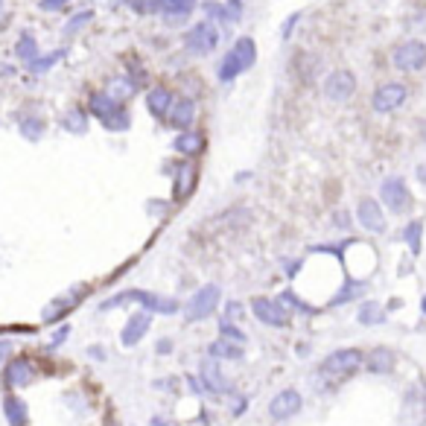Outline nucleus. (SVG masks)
<instances>
[{"label":"nucleus","mask_w":426,"mask_h":426,"mask_svg":"<svg viewBox=\"0 0 426 426\" xmlns=\"http://www.w3.org/2000/svg\"><path fill=\"white\" fill-rule=\"evenodd\" d=\"M239 73H242V65H239L237 53H234V50H231V53H225V58L219 62V79H222V82H234Z\"/></svg>","instance_id":"nucleus-31"},{"label":"nucleus","mask_w":426,"mask_h":426,"mask_svg":"<svg viewBox=\"0 0 426 426\" xmlns=\"http://www.w3.org/2000/svg\"><path fill=\"white\" fill-rule=\"evenodd\" d=\"M251 313L257 321H263L266 327H286L289 324V313L281 301H271V298H254L251 301Z\"/></svg>","instance_id":"nucleus-9"},{"label":"nucleus","mask_w":426,"mask_h":426,"mask_svg":"<svg viewBox=\"0 0 426 426\" xmlns=\"http://www.w3.org/2000/svg\"><path fill=\"white\" fill-rule=\"evenodd\" d=\"M207 353H210L213 359H242V345L228 342V339H222V336H219L217 342H210Z\"/></svg>","instance_id":"nucleus-22"},{"label":"nucleus","mask_w":426,"mask_h":426,"mask_svg":"<svg viewBox=\"0 0 426 426\" xmlns=\"http://www.w3.org/2000/svg\"><path fill=\"white\" fill-rule=\"evenodd\" d=\"M356 90V76L350 71H333L327 79H324V97L333 100V103H345L353 97Z\"/></svg>","instance_id":"nucleus-10"},{"label":"nucleus","mask_w":426,"mask_h":426,"mask_svg":"<svg viewBox=\"0 0 426 426\" xmlns=\"http://www.w3.org/2000/svg\"><path fill=\"white\" fill-rule=\"evenodd\" d=\"M155 348H158V353H161V356H167V353H172V342H170V339H161V342H158Z\"/></svg>","instance_id":"nucleus-42"},{"label":"nucleus","mask_w":426,"mask_h":426,"mask_svg":"<svg viewBox=\"0 0 426 426\" xmlns=\"http://www.w3.org/2000/svg\"><path fill=\"white\" fill-rule=\"evenodd\" d=\"M196 123V103L193 100H178V103H172V108H170V126H175V129H190Z\"/></svg>","instance_id":"nucleus-17"},{"label":"nucleus","mask_w":426,"mask_h":426,"mask_svg":"<svg viewBox=\"0 0 426 426\" xmlns=\"http://www.w3.org/2000/svg\"><path fill=\"white\" fill-rule=\"evenodd\" d=\"M9 350H12V345H9L6 339H0V362H4V359L9 356Z\"/></svg>","instance_id":"nucleus-43"},{"label":"nucleus","mask_w":426,"mask_h":426,"mask_svg":"<svg viewBox=\"0 0 426 426\" xmlns=\"http://www.w3.org/2000/svg\"><path fill=\"white\" fill-rule=\"evenodd\" d=\"M149 426H175V423H172V420H167V417H158V415H155V417L149 420Z\"/></svg>","instance_id":"nucleus-44"},{"label":"nucleus","mask_w":426,"mask_h":426,"mask_svg":"<svg viewBox=\"0 0 426 426\" xmlns=\"http://www.w3.org/2000/svg\"><path fill=\"white\" fill-rule=\"evenodd\" d=\"M0 6H4V0H0Z\"/></svg>","instance_id":"nucleus-48"},{"label":"nucleus","mask_w":426,"mask_h":426,"mask_svg":"<svg viewBox=\"0 0 426 426\" xmlns=\"http://www.w3.org/2000/svg\"><path fill=\"white\" fill-rule=\"evenodd\" d=\"M196 187V167L193 164H181L175 170V199H187Z\"/></svg>","instance_id":"nucleus-19"},{"label":"nucleus","mask_w":426,"mask_h":426,"mask_svg":"<svg viewBox=\"0 0 426 426\" xmlns=\"http://www.w3.org/2000/svg\"><path fill=\"white\" fill-rule=\"evenodd\" d=\"M90 21H94V12H79V15H73L71 21H68V26H65V33H79V29L85 26V24H90Z\"/></svg>","instance_id":"nucleus-37"},{"label":"nucleus","mask_w":426,"mask_h":426,"mask_svg":"<svg viewBox=\"0 0 426 426\" xmlns=\"http://www.w3.org/2000/svg\"><path fill=\"white\" fill-rule=\"evenodd\" d=\"M420 234H423V222L420 219H412L403 228V239H406V246L412 249V254H420Z\"/></svg>","instance_id":"nucleus-33"},{"label":"nucleus","mask_w":426,"mask_h":426,"mask_svg":"<svg viewBox=\"0 0 426 426\" xmlns=\"http://www.w3.org/2000/svg\"><path fill=\"white\" fill-rule=\"evenodd\" d=\"M161 4L170 15H187L196 6V0H161Z\"/></svg>","instance_id":"nucleus-35"},{"label":"nucleus","mask_w":426,"mask_h":426,"mask_svg":"<svg viewBox=\"0 0 426 426\" xmlns=\"http://www.w3.org/2000/svg\"><path fill=\"white\" fill-rule=\"evenodd\" d=\"M202 143H204V140H202L199 132H187V129H185V132L175 137L172 146H175V152H181V155H196V152L202 149Z\"/></svg>","instance_id":"nucleus-26"},{"label":"nucleus","mask_w":426,"mask_h":426,"mask_svg":"<svg viewBox=\"0 0 426 426\" xmlns=\"http://www.w3.org/2000/svg\"><path fill=\"white\" fill-rule=\"evenodd\" d=\"M129 301H137L143 303V310L149 313H161V316H175L181 310V303L175 298H164V295H155V292H143V289H129V292H120L108 301L100 303V310H114V307H123Z\"/></svg>","instance_id":"nucleus-1"},{"label":"nucleus","mask_w":426,"mask_h":426,"mask_svg":"<svg viewBox=\"0 0 426 426\" xmlns=\"http://www.w3.org/2000/svg\"><path fill=\"white\" fill-rule=\"evenodd\" d=\"M420 310H423V316H426V295H423V301H420Z\"/></svg>","instance_id":"nucleus-47"},{"label":"nucleus","mask_w":426,"mask_h":426,"mask_svg":"<svg viewBox=\"0 0 426 426\" xmlns=\"http://www.w3.org/2000/svg\"><path fill=\"white\" fill-rule=\"evenodd\" d=\"M202 383H204V388L213 391V394H231V391H234V383L222 374L219 359H213V356H207V359L202 362Z\"/></svg>","instance_id":"nucleus-13"},{"label":"nucleus","mask_w":426,"mask_h":426,"mask_svg":"<svg viewBox=\"0 0 426 426\" xmlns=\"http://www.w3.org/2000/svg\"><path fill=\"white\" fill-rule=\"evenodd\" d=\"M380 196H383V204L391 210V213H406L412 207V193L406 187V181L391 175L380 185Z\"/></svg>","instance_id":"nucleus-6"},{"label":"nucleus","mask_w":426,"mask_h":426,"mask_svg":"<svg viewBox=\"0 0 426 426\" xmlns=\"http://www.w3.org/2000/svg\"><path fill=\"white\" fill-rule=\"evenodd\" d=\"M295 24H298V12H295V15H292V18L284 24V33H281L284 38H289V36H292V26H295Z\"/></svg>","instance_id":"nucleus-40"},{"label":"nucleus","mask_w":426,"mask_h":426,"mask_svg":"<svg viewBox=\"0 0 426 426\" xmlns=\"http://www.w3.org/2000/svg\"><path fill=\"white\" fill-rule=\"evenodd\" d=\"M356 219H359V225L362 228H368L371 234H385V217H383V207H380V202L377 199H359V204H356Z\"/></svg>","instance_id":"nucleus-12"},{"label":"nucleus","mask_w":426,"mask_h":426,"mask_svg":"<svg viewBox=\"0 0 426 426\" xmlns=\"http://www.w3.org/2000/svg\"><path fill=\"white\" fill-rule=\"evenodd\" d=\"M149 327H152V313H149V310L135 313V316L126 321L123 333H120V342H123V348H135V345L146 336V333H149Z\"/></svg>","instance_id":"nucleus-14"},{"label":"nucleus","mask_w":426,"mask_h":426,"mask_svg":"<svg viewBox=\"0 0 426 426\" xmlns=\"http://www.w3.org/2000/svg\"><path fill=\"white\" fill-rule=\"evenodd\" d=\"M356 318H359V324H365V327H374V324H383V321H385V310L380 307V303H374V301H365L362 307H359V313H356Z\"/></svg>","instance_id":"nucleus-25"},{"label":"nucleus","mask_w":426,"mask_h":426,"mask_svg":"<svg viewBox=\"0 0 426 426\" xmlns=\"http://www.w3.org/2000/svg\"><path fill=\"white\" fill-rule=\"evenodd\" d=\"M239 316H242V303L231 301L228 307H225V321H234V318H239Z\"/></svg>","instance_id":"nucleus-39"},{"label":"nucleus","mask_w":426,"mask_h":426,"mask_svg":"<svg viewBox=\"0 0 426 426\" xmlns=\"http://www.w3.org/2000/svg\"><path fill=\"white\" fill-rule=\"evenodd\" d=\"M219 336L222 339H228V342H237V345H246V333H242V330H237L231 321H219Z\"/></svg>","instance_id":"nucleus-34"},{"label":"nucleus","mask_w":426,"mask_h":426,"mask_svg":"<svg viewBox=\"0 0 426 426\" xmlns=\"http://www.w3.org/2000/svg\"><path fill=\"white\" fill-rule=\"evenodd\" d=\"M362 362H365L362 350H356V348H342V350H333V353L321 362V374H324V377H350V374H356V371L362 368Z\"/></svg>","instance_id":"nucleus-4"},{"label":"nucleus","mask_w":426,"mask_h":426,"mask_svg":"<svg viewBox=\"0 0 426 426\" xmlns=\"http://www.w3.org/2000/svg\"><path fill=\"white\" fill-rule=\"evenodd\" d=\"M90 114H94L108 132H126L129 129V111L123 108V103L111 100L105 90L90 97Z\"/></svg>","instance_id":"nucleus-2"},{"label":"nucleus","mask_w":426,"mask_h":426,"mask_svg":"<svg viewBox=\"0 0 426 426\" xmlns=\"http://www.w3.org/2000/svg\"><path fill=\"white\" fill-rule=\"evenodd\" d=\"M362 365H365V368H368L371 374L383 377V374H391V371H394V365H398V356H394L391 348H377V350H371L368 356H365Z\"/></svg>","instance_id":"nucleus-15"},{"label":"nucleus","mask_w":426,"mask_h":426,"mask_svg":"<svg viewBox=\"0 0 426 426\" xmlns=\"http://www.w3.org/2000/svg\"><path fill=\"white\" fill-rule=\"evenodd\" d=\"M62 129L71 132V135H85L88 132V114L82 108H71L65 117H62Z\"/></svg>","instance_id":"nucleus-27"},{"label":"nucleus","mask_w":426,"mask_h":426,"mask_svg":"<svg viewBox=\"0 0 426 426\" xmlns=\"http://www.w3.org/2000/svg\"><path fill=\"white\" fill-rule=\"evenodd\" d=\"M185 44H187L190 53H196V56H207V53L217 50V44H219V33L213 29L210 21H199V24L190 29V33L185 36Z\"/></svg>","instance_id":"nucleus-8"},{"label":"nucleus","mask_w":426,"mask_h":426,"mask_svg":"<svg viewBox=\"0 0 426 426\" xmlns=\"http://www.w3.org/2000/svg\"><path fill=\"white\" fill-rule=\"evenodd\" d=\"M391 62H394V68L403 71V73L423 71V65H426V44H423V41H417V38L403 41L398 50L391 53Z\"/></svg>","instance_id":"nucleus-5"},{"label":"nucleus","mask_w":426,"mask_h":426,"mask_svg":"<svg viewBox=\"0 0 426 426\" xmlns=\"http://www.w3.org/2000/svg\"><path fill=\"white\" fill-rule=\"evenodd\" d=\"M18 132H21V137H26V140H41L44 137V132H47V123L41 117H36V114H29V117H21V123H18Z\"/></svg>","instance_id":"nucleus-20"},{"label":"nucleus","mask_w":426,"mask_h":426,"mask_svg":"<svg viewBox=\"0 0 426 426\" xmlns=\"http://www.w3.org/2000/svg\"><path fill=\"white\" fill-rule=\"evenodd\" d=\"M278 301L284 303V307H295L298 313H307V316L313 313V307H310V303H303V301H301V298H298L295 292H284V295H281Z\"/></svg>","instance_id":"nucleus-36"},{"label":"nucleus","mask_w":426,"mask_h":426,"mask_svg":"<svg viewBox=\"0 0 426 426\" xmlns=\"http://www.w3.org/2000/svg\"><path fill=\"white\" fill-rule=\"evenodd\" d=\"M65 58V50H53V53H47V56H36L33 62H29V71H33L36 76H41V73H47L53 65H58Z\"/></svg>","instance_id":"nucleus-29"},{"label":"nucleus","mask_w":426,"mask_h":426,"mask_svg":"<svg viewBox=\"0 0 426 426\" xmlns=\"http://www.w3.org/2000/svg\"><path fill=\"white\" fill-rule=\"evenodd\" d=\"M301 394L295 391V388H284V391H278L275 398H271V403H269V415H271V420H289V417H295L298 412H301Z\"/></svg>","instance_id":"nucleus-11"},{"label":"nucleus","mask_w":426,"mask_h":426,"mask_svg":"<svg viewBox=\"0 0 426 426\" xmlns=\"http://www.w3.org/2000/svg\"><path fill=\"white\" fill-rule=\"evenodd\" d=\"M68 333H71V327H62V330H58L56 336H53V348H56V345H62V342L68 339Z\"/></svg>","instance_id":"nucleus-41"},{"label":"nucleus","mask_w":426,"mask_h":426,"mask_svg":"<svg viewBox=\"0 0 426 426\" xmlns=\"http://www.w3.org/2000/svg\"><path fill=\"white\" fill-rule=\"evenodd\" d=\"M187 385H190V391H196V394H202V385L193 380V377H187Z\"/></svg>","instance_id":"nucleus-45"},{"label":"nucleus","mask_w":426,"mask_h":426,"mask_svg":"<svg viewBox=\"0 0 426 426\" xmlns=\"http://www.w3.org/2000/svg\"><path fill=\"white\" fill-rule=\"evenodd\" d=\"M90 353H94V359H105V348H90Z\"/></svg>","instance_id":"nucleus-46"},{"label":"nucleus","mask_w":426,"mask_h":426,"mask_svg":"<svg viewBox=\"0 0 426 426\" xmlns=\"http://www.w3.org/2000/svg\"><path fill=\"white\" fill-rule=\"evenodd\" d=\"M368 292V284H362V281H345V286L333 295V307H339V303H348V301H356L359 295Z\"/></svg>","instance_id":"nucleus-24"},{"label":"nucleus","mask_w":426,"mask_h":426,"mask_svg":"<svg viewBox=\"0 0 426 426\" xmlns=\"http://www.w3.org/2000/svg\"><path fill=\"white\" fill-rule=\"evenodd\" d=\"M406 100H409L406 85H400V82H385V85H380V88L374 90L371 108H374L377 114H388V111H398Z\"/></svg>","instance_id":"nucleus-7"},{"label":"nucleus","mask_w":426,"mask_h":426,"mask_svg":"<svg viewBox=\"0 0 426 426\" xmlns=\"http://www.w3.org/2000/svg\"><path fill=\"white\" fill-rule=\"evenodd\" d=\"M76 295H79V292H73V295H65V298H58V301H53L50 307H47L44 313H41V318H44V321H56L58 316H65V313H68V310L73 307V301H76Z\"/></svg>","instance_id":"nucleus-30"},{"label":"nucleus","mask_w":426,"mask_h":426,"mask_svg":"<svg viewBox=\"0 0 426 426\" xmlns=\"http://www.w3.org/2000/svg\"><path fill=\"white\" fill-rule=\"evenodd\" d=\"M234 53H237V58H239L242 71H249V68L257 62V47H254V41H251L249 36L237 38V44H234Z\"/></svg>","instance_id":"nucleus-23"},{"label":"nucleus","mask_w":426,"mask_h":426,"mask_svg":"<svg viewBox=\"0 0 426 426\" xmlns=\"http://www.w3.org/2000/svg\"><path fill=\"white\" fill-rule=\"evenodd\" d=\"M15 53H18V58L21 62H33V58L38 56V41H36V36L33 33H21V38H18V44H15Z\"/></svg>","instance_id":"nucleus-28"},{"label":"nucleus","mask_w":426,"mask_h":426,"mask_svg":"<svg viewBox=\"0 0 426 426\" xmlns=\"http://www.w3.org/2000/svg\"><path fill=\"white\" fill-rule=\"evenodd\" d=\"M219 298H222V289L217 284H207V286L196 289V295L185 303L187 321H204V318H210L213 313H217V307H219Z\"/></svg>","instance_id":"nucleus-3"},{"label":"nucleus","mask_w":426,"mask_h":426,"mask_svg":"<svg viewBox=\"0 0 426 426\" xmlns=\"http://www.w3.org/2000/svg\"><path fill=\"white\" fill-rule=\"evenodd\" d=\"M33 377H36V368H33V362H29V359H12L6 365V385H12V388L29 385V383H33Z\"/></svg>","instance_id":"nucleus-16"},{"label":"nucleus","mask_w":426,"mask_h":426,"mask_svg":"<svg viewBox=\"0 0 426 426\" xmlns=\"http://www.w3.org/2000/svg\"><path fill=\"white\" fill-rule=\"evenodd\" d=\"M137 90V85L129 79V76H114L111 82H108V88H105V94L111 97V100H117V103H123L126 97H132Z\"/></svg>","instance_id":"nucleus-21"},{"label":"nucleus","mask_w":426,"mask_h":426,"mask_svg":"<svg viewBox=\"0 0 426 426\" xmlns=\"http://www.w3.org/2000/svg\"><path fill=\"white\" fill-rule=\"evenodd\" d=\"M71 4V0H38V9L44 12H58V9H65Z\"/></svg>","instance_id":"nucleus-38"},{"label":"nucleus","mask_w":426,"mask_h":426,"mask_svg":"<svg viewBox=\"0 0 426 426\" xmlns=\"http://www.w3.org/2000/svg\"><path fill=\"white\" fill-rule=\"evenodd\" d=\"M4 412H6V417H9L12 426H24L26 423V406L18 398H6L4 400Z\"/></svg>","instance_id":"nucleus-32"},{"label":"nucleus","mask_w":426,"mask_h":426,"mask_svg":"<svg viewBox=\"0 0 426 426\" xmlns=\"http://www.w3.org/2000/svg\"><path fill=\"white\" fill-rule=\"evenodd\" d=\"M146 108H149V114H155V117H167L170 114V108H172V94L167 88H152L149 94H146Z\"/></svg>","instance_id":"nucleus-18"}]
</instances>
